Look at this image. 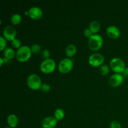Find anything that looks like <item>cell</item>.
I'll return each instance as SVG.
<instances>
[{
  "instance_id": "cell-15",
  "label": "cell",
  "mask_w": 128,
  "mask_h": 128,
  "mask_svg": "<svg viewBox=\"0 0 128 128\" xmlns=\"http://www.w3.org/2000/svg\"><path fill=\"white\" fill-rule=\"evenodd\" d=\"M89 28L92 32V34H97L100 30L101 24L99 21H96V20H93L90 22V24H89Z\"/></svg>"
},
{
  "instance_id": "cell-24",
  "label": "cell",
  "mask_w": 128,
  "mask_h": 128,
  "mask_svg": "<svg viewBox=\"0 0 128 128\" xmlns=\"http://www.w3.org/2000/svg\"><path fill=\"white\" fill-rule=\"evenodd\" d=\"M41 55H42V57L43 58L44 60H47V59L50 58V52L48 49H44L41 52Z\"/></svg>"
},
{
  "instance_id": "cell-28",
  "label": "cell",
  "mask_w": 128,
  "mask_h": 128,
  "mask_svg": "<svg viewBox=\"0 0 128 128\" xmlns=\"http://www.w3.org/2000/svg\"><path fill=\"white\" fill-rule=\"evenodd\" d=\"M0 62H1V63H0V66H2V64H3V62H4L3 58H0Z\"/></svg>"
},
{
  "instance_id": "cell-29",
  "label": "cell",
  "mask_w": 128,
  "mask_h": 128,
  "mask_svg": "<svg viewBox=\"0 0 128 128\" xmlns=\"http://www.w3.org/2000/svg\"><path fill=\"white\" fill-rule=\"evenodd\" d=\"M10 128V127H5V128Z\"/></svg>"
},
{
  "instance_id": "cell-20",
  "label": "cell",
  "mask_w": 128,
  "mask_h": 128,
  "mask_svg": "<svg viewBox=\"0 0 128 128\" xmlns=\"http://www.w3.org/2000/svg\"><path fill=\"white\" fill-rule=\"evenodd\" d=\"M30 48H31V52L33 54L39 53L41 50V47L38 44H34Z\"/></svg>"
},
{
  "instance_id": "cell-23",
  "label": "cell",
  "mask_w": 128,
  "mask_h": 128,
  "mask_svg": "<svg viewBox=\"0 0 128 128\" xmlns=\"http://www.w3.org/2000/svg\"><path fill=\"white\" fill-rule=\"evenodd\" d=\"M110 128H122L121 124L119 121H112L110 123Z\"/></svg>"
},
{
  "instance_id": "cell-27",
  "label": "cell",
  "mask_w": 128,
  "mask_h": 128,
  "mask_svg": "<svg viewBox=\"0 0 128 128\" xmlns=\"http://www.w3.org/2000/svg\"><path fill=\"white\" fill-rule=\"evenodd\" d=\"M122 76H125V77H128V67L126 68L124 71L122 72Z\"/></svg>"
},
{
  "instance_id": "cell-25",
  "label": "cell",
  "mask_w": 128,
  "mask_h": 128,
  "mask_svg": "<svg viewBox=\"0 0 128 128\" xmlns=\"http://www.w3.org/2000/svg\"><path fill=\"white\" fill-rule=\"evenodd\" d=\"M50 88H51V87H50V85L49 84L43 83L42 84V86H41V89H40V90H41L42 92H48V91H50Z\"/></svg>"
},
{
  "instance_id": "cell-16",
  "label": "cell",
  "mask_w": 128,
  "mask_h": 128,
  "mask_svg": "<svg viewBox=\"0 0 128 128\" xmlns=\"http://www.w3.org/2000/svg\"><path fill=\"white\" fill-rule=\"evenodd\" d=\"M4 58L8 59V60H12L16 56V52L14 49L11 48H6L3 51Z\"/></svg>"
},
{
  "instance_id": "cell-26",
  "label": "cell",
  "mask_w": 128,
  "mask_h": 128,
  "mask_svg": "<svg viewBox=\"0 0 128 128\" xmlns=\"http://www.w3.org/2000/svg\"><path fill=\"white\" fill-rule=\"evenodd\" d=\"M83 34L84 35V36H86V38H91V36L93 35V34H92V32H91V30H90V28L85 29V30H84Z\"/></svg>"
},
{
  "instance_id": "cell-6",
  "label": "cell",
  "mask_w": 128,
  "mask_h": 128,
  "mask_svg": "<svg viewBox=\"0 0 128 128\" xmlns=\"http://www.w3.org/2000/svg\"><path fill=\"white\" fill-rule=\"evenodd\" d=\"M73 68V62L69 58H63L58 64V70L62 74H67L72 70Z\"/></svg>"
},
{
  "instance_id": "cell-19",
  "label": "cell",
  "mask_w": 128,
  "mask_h": 128,
  "mask_svg": "<svg viewBox=\"0 0 128 128\" xmlns=\"http://www.w3.org/2000/svg\"><path fill=\"white\" fill-rule=\"evenodd\" d=\"M100 71L102 76H106L110 72V66L107 64H102L100 66Z\"/></svg>"
},
{
  "instance_id": "cell-13",
  "label": "cell",
  "mask_w": 128,
  "mask_h": 128,
  "mask_svg": "<svg viewBox=\"0 0 128 128\" xmlns=\"http://www.w3.org/2000/svg\"><path fill=\"white\" fill-rule=\"evenodd\" d=\"M19 122L18 118L14 114L9 115L7 118V123L9 125V127L11 128H16L18 126Z\"/></svg>"
},
{
  "instance_id": "cell-11",
  "label": "cell",
  "mask_w": 128,
  "mask_h": 128,
  "mask_svg": "<svg viewBox=\"0 0 128 128\" xmlns=\"http://www.w3.org/2000/svg\"><path fill=\"white\" fill-rule=\"evenodd\" d=\"M58 123V120L54 116H47L42 120L41 126L42 128H54Z\"/></svg>"
},
{
  "instance_id": "cell-3",
  "label": "cell",
  "mask_w": 128,
  "mask_h": 128,
  "mask_svg": "<svg viewBox=\"0 0 128 128\" xmlns=\"http://www.w3.org/2000/svg\"><path fill=\"white\" fill-rule=\"evenodd\" d=\"M110 66L111 70L115 73H122L126 69V65L123 60L120 58H113L110 62Z\"/></svg>"
},
{
  "instance_id": "cell-2",
  "label": "cell",
  "mask_w": 128,
  "mask_h": 128,
  "mask_svg": "<svg viewBox=\"0 0 128 128\" xmlns=\"http://www.w3.org/2000/svg\"><path fill=\"white\" fill-rule=\"evenodd\" d=\"M88 47L91 51H97L101 48L103 44V38L98 34H93L88 40Z\"/></svg>"
},
{
  "instance_id": "cell-22",
  "label": "cell",
  "mask_w": 128,
  "mask_h": 128,
  "mask_svg": "<svg viewBox=\"0 0 128 128\" xmlns=\"http://www.w3.org/2000/svg\"><path fill=\"white\" fill-rule=\"evenodd\" d=\"M11 44H12V46L14 48H16L18 50L21 46V42L19 39L15 38L14 40L11 41Z\"/></svg>"
},
{
  "instance_id": "cell-4",
  "label": "cell",
  "mask_w": 128,
  "mask_h": 128,
  "mask_svg": "<svg viewBox=\"0 0 128 128\" xmlns=\"http://www.w3.org/2000/svg\"><path fill=\"white\" fill-rule=\"evenodd\" d=\"M27 84L30 89L32 90H39L42 86L41 79L37 74H31L29 75L27 78Z\"/></svg>"
},
{
  "instance_id": "cell-5",
  "label": "cell",
  "mask_w": 128,
  "mask_h": 128,
  "mask_svg": "<svg viewBox=\"0 0 128 128\" xmlns=\"http://www.w3.org/2000/svg\"><path fill=\"white\" fill-rule=\"evenodd\" d=\"M56 62L51 58L44 60L40 64V70L44 74H50L53 72L56 68Z\"/></svg>"
},
{
  "instance_id": "cell-1",
  "label": "cell",
  "mask_w": 128,
  "mask_h": 128,
  "mask_svg": "<svg viewBox=\"0 0 128 128\" xmlns=\"http://www.w3.org/2000/svg\"><path fill=\"white\" fill-rule=\"evenodd\" d=\"M31 48L28 46H21L16 52V58L19 62H24L28 61L31 56Z\"/></svg>"
},
{
  "instance_id": "cell-14",
  "label": "cell",
  "mask_w": 128,
  "mask_h": 128,
  "mask_svg": "<svg viewBox=\"0 0 128 128\" xmlns=\"http://www.w3.org/2000/svg\"><path fill=\"white\" fill-rule=\"evenodd\" d=\"M76 52H77V48H76V46L73 44H70L66 46L65 53L69 58L73 57L76 54Z\"/></svg>"
},
{
  "instance_id": "cell-10",
  "label": "cell",
  "mask_w": 128,
  "mask_h": 128,
  "mask_svg": "<svg viewBox=\"0 0 128 128\" xmlns=\"http://www.w3.org/2000/svg\"><path fill=\"white\" fill-rule=\"evenodd\" d=\"M43 12L40 8L32 6L28 10V16L34 20H38L42 17Z\"/></svg>"
},
{
  "instance_id": "cell-17",
  "label": "cell",
  "mask_w": 128,
  "mask_h": 128,
  "mask_svg": "<svg viewBox=\"0 0 128 128\" xmlns=\"http://www.w3.org/2000/svg\"><path fill=\"white\" fill-rule=\"evenodd\" d=\"M65 112L62 108H58L54 112V117L58 121L62 120L64 118Z\"/></svg>"
},
{
  "instance_id": "cell-18",
  "label": "cell",
  "mask_w": 128,
  "mask_h": 128,
  "mask_svg": "<svg viewBox=\"0 0 128 128\" xmlns=\"http://www.w3.org/2000/svg\"><path fill=\"white\" fill-rule=\"evenodd\" d=\"M22 18L21 15L18 13H15L12 14L11 17V22L13 25H18L21 22Z\"/></svg>"
},
{
  "instance_id": "cell-9",
  "label": "cell",
  "mask_w": 128,
  "mask_h": 128,
  "mask_svg": "<svg viewBox=\"0 0 128 128\" xmlns=\"http://www.w3.org/2000/svg\"><path fill=\"white\" fill-rule=\"evenodd\" d=\"M124 80V76L122 74L119 73H114L110 76L109 79V84L111 86L116 88L120 86Z\"/></svg>"
},
{
  "instance_id": "cell-12",
  "label": "cell",
  "mask_w": 128,
  "mask_h": 128,
  "mask_svg": "<svg viewBox=\"0 0 128 128\" xmlns=\"http://www.w3.org/2000/svg\"><path fill=\"white\" fill-rule=\"evenodd\" d=\"M106 34L109 38L115 40L120 37L121 35V31L120 29L116 26L111 25L108 26L106 29Z\"/></svg>"
},
{
  "instance_id": "cell-7",
  "label": "cell",
  "mask_w": 128,
  "mask_h": 128,
  "mask_svg": "<svg viewBox=\"0 0 128 128\" xmlns=\"http://www.w3.org/2000/svg\"><path fill=\"white\" fill-rule=\"evenodd\" d=\"M104 60V57L102 54L94 52L88 58V62L92 67H98L103 64Z\"/></svg>"
},
{
  "instance_id": "cell-8",
  "label": "cell",
  "mask_w": 128,
  "mask_h": 128,
  "mask_svg": "<svg viewBox=\"0 0 128 128\" xmlns=\"http://www.w3.org/2000/svg\"><path fill=\"white\" fill-rule=\"evenodd\" d=\"M16 30L12 25H8L4 28L2 31V36L6 41H12L16 38Z\"/></svg>"
},
{
  "instance_id": "cell-21",
  "label": "cell",
  "mask_w": 128,
  "mask_h": 128,
  "mask_svg": "<svg viewBox=\"0 0 128 128\" xmlns=\"http://www.w3.org/2000/svg\"><path fill=\"white\" fill-rule=\"evenodd\" d=\"M6 45H7L6 40H5L3 36H0V50L4 51L6 48Z\"/></svg>"
}]
</instances>
